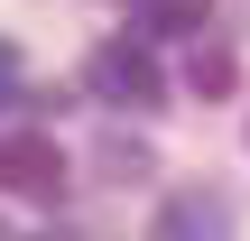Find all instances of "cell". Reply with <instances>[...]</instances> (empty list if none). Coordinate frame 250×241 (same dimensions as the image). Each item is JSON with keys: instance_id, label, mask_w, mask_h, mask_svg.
<instances>
[{"instance_id": "obj_1", "label": "cell", "mask_w": 250, "mask_h": 241, "mask_svg": "<svg viewBox=\"0 0 250 241\" xmlns=\"http://www.w3.org/2000/svg\"><path fill=\"white\" fill-rule=\"evenodd\" d=\"M83 93L111 102V111H158V102H167V74H158L148 37H111V46L83 56Z\"/></svg>"}, {"instance_id": "obj_2", "label": "cell", "mask_w": 250, "mask_h": 241, "mask_svg": "<svg viewBox=\"0 0 250 241\" xmlns=\"http://www.w3.org/2000/svg\"><path fill=\"white\" fill-rule=\"evenodd\" d=\"M0 186L28 195V204H56L65 195V149L46 130H0Z\"/></svg>"}, {"instance_id": "obj_3", "label": "cell", "mask_w": 250, "mask_h": 241, "mask_svg": "<svg viewBox=\"0 0 250 241\" xmlns=\"http://www.w3.org/2000/svg\"><path fill=\"white\" fill-rule=\"evenodd\" d=\"M241 232V204L213 195V186H186L167 214H158V241H232Z\"/></svg>"}, {"instance_id": "obj_4", "label": "cell", "mask_w": 250, "mask_h": 241, "mask_svg": "<svg viewBox=\"0 0 250 241\" xmlns=\"http://www.w3.org/2000/svg\"><path fill=\"white\" fill-rule=\"evenodd\" d=\"M186 84H195V93H232V84H241L232 37H213V28H204V37H195V56H186Z\"/></svg>"}, {"instance_id": "obj_5", "label": "cell", "mask_w": 250, "mask_h": 241, "mask_svg": "<svg viewBox=\"0 0 250 241\" xmlns=\"http://www.w3.org/2000/svg\"><path fill=\"white\" fill-rule=\"evenodd\" d=\"M213 0H139V37H204Z\"/></svg>"}, {"instance_id": "obj_6", "label": "cell", "mask_w": 250, "mask_h": 241, "mask_svg": "<svg viewBox=\"0 0 250 241\" xmlns=\"http://www.w3.org/2000/svg\"><path fill=\"white\" fill-rule=\"evenodd\" d=\"M9 102H19V56L0 46V111H9Z\"/></svg>"}, {"instance_id": "obj_7", "label": "cell", "mask_w": 250, "mask_h": 241, "mask_svg": "<svg viewBox=\"0 0 250 241\" xmlns=\"http://www.w3.org/2000/svg\"><path fill=\"white\" fill-rule=\"evenodd\" d=\"M0 241H19V232H9V223H0Z\"/></svg>"}]
</instances>
